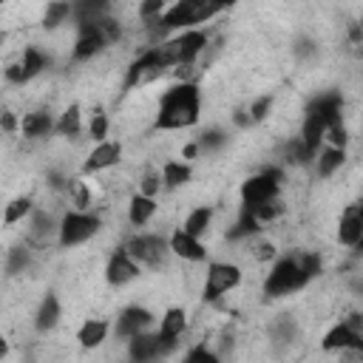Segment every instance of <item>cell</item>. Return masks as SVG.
<instances>
[{"mask_svg": "<svg viewBox=\"0 0 363 363\" xmlns=\"http://www.w3.org/2000/svg\"><path fill=\"white\" fill-rule=\"evenodd\" d=\"M323 269V261L312 250H289L284 255H275L269 269L264 272L261 281V295L264 298H286L301 289H306Z\"/></svg>", "mask_w": 363, "mask_h": 363, "instance_id": "1", "label": "cell"}, {"mask_svg": "<svg viewBox=\"0 0 363 363\" xmlns=\"http://www.w3.org/2000/svg\"><path fill=\"white\" fill-rule=\"evenodd\" d=\"M199 122H201V88L196 79H176L159 94L153 111V130L176 133V130H190Z\"/></svg>", "mask_w": 363, "mask_h": 363, "instance_id": "2", "label": "cell"}, {"mask_svg": "<svg viewBox=\"0 0 363 363\" xmlns=\"http://www.w3.org/2000/svg\"><path fill=\"white\" fill-rule=\"evenodd\" d=\"M337 122H343V94L340 91H320V94L309 96V102L303 105V119H301L298 136L306 145L312 162L326 142V130Z\"/></svg>", "mask_w": 363, "mask_h": 363, "instance_id": "3", "label": "cell"}, {"mask_svg": "<svg viewBox=\"0 0 363 363\" xmlns=\"http://www.w3.org/2000/svg\"><path fill=\"white\" fill-rule=\"evenodd\" d=\"M235 0H173L164 14L150 23L147 28L162 40L167 34L184 31V28H201L204 23L216 20L218 14H224Z\"/></svg>", "mask_w": 363, "mask_h": 363, "instance_id": "4", "label": "cell"}, {"mask_svg": "<svg viewBox=\"0 0 363 363\" xmlns=\"http://www.w3.org/2000/svg\"><path fill=\"white\" fill-rule=\"evenodd\" d=\"M153 43H156L167 71H176V68H190L199 62V57L210 45V34L204 28H184V31L167 34V37L153 40Z\"/></svg>", "mask_w": 363, "mask_h": 363, "instance_id": "5", "label": "cell"}, {"mask_svg": "<svg viewBox=\"0 0 363 363\" xmlns=\"http://www.w3.org/2000/svg\"><path fill=\"white\" fill-rule=\"evenodd\" d=\"M77 28V40L71 45V60L74 62H88L94 57H99L108 45L122 40V23L111 14L99 23H79Z\"/></svg>", "mask_w": 363, "mask_h": 363, "instance_id": "6", "label": "cell"}, {"mask_svg": "<svg viewBox=\"0 0 363 363\" xmlns=\"http://www.w3.org/2000/svg\"><path fill=\"white\" fill-rule=\"evenodd\" d=\"M284 190V164L264 167L241 182L238 187V210H258L269 201H278Z\"/></svg>", "mask_w": 363, "mask_h": 363, "instance_id": "7", "label": "cell"}, {"mask_svg": "<svg viewBox=\"0 0 363 363\" xmlns=\"http://www.w3.org/2000/svg\"><path fill=\"white\" fill-rule=\"evenodd\" d=\"M102 230V216L96 210H65L60 216V230H57V247L60 250H74L85 241H91L94 235H99Z\"/></svg>", "mask_w": 363, "mask_h": 363, "instance_id": "8", "label": "cell"}, {"mask_svg": "<svg viewBox=\"0 0 363 363\" xmlns=\"http://www.w3.org/2000/svg\"><path fill=\"white\" fill-rule=\"evenodd\" d=\"M244 281V272L235 261H207L204 267V284H201V301L218 303L230 292H235Z\"/></svg>", "mask_w": 363, "mask_h": 363, "instance_id": "9", "label": "cell"}, {"mask_svg": "<svg viewBox=\"0 0 363 363\" xmlns=\"http://www.w3.org/2000/svg\"><path fill=\"white\" fill-rule=\"evenodd\" d=\"M125 250L147 269H156L162 267L173 252H170V238L164 233H133L128 235L125 241Z\"/></svg>", "mask_w": 363, "mask_h": 363, "instance_id": "10", "label": "cell"}, {"mask_svg": "<svg viewBox=\"0 0 363 363\" xmlns=\"http://www.w3.org/2000/svg\"><path fill=\"white\" fill-rule=\"evenodd\" d=\"M48 68H51V54H48V51H43L40 45H26V48L20 51V57H17L14 62H9V65H6L3 77H6V82H9V85L23 88V85L34 82L40 74H45Z\"/></svg>", "mask_w": 363, "mask_h": 363, "instance_id": "11", "label": "cell"}, {"mask_svg": "<svg viewBox=\"0 0 363 363\" xmlns=\"http://www.w3.org/2000/svg\"><path fill=\"white\" fill-rule=\"evenodd\" d=\"M142 264L125 250V244H119V247H113V252L108 255V261H105V281H108V286H113V289H119V286H128V284H133L139 275H142Z\"/></svg>", "mask_w": 363, "mask_h": 363, "instance_id": "12", "label": "cell"}, {"mask_svg": "<svg viewBox=\"0 0 363 363\" xmlns=\"http://www.w3.org/2000/svg\"><path fill=\"white\" fill-rule=\"evenodd\" d=\"M122 142L119 139H102V142H94V147L88 150V156L82 159L79 164V176H96V173H105L111 167H116L122 162Z\"/></svg>", "mask_w": 363, "mask_h": 363, "instance_id": "13", "label": "cell"}, {"mask_svg": "<svg viewBox=\"0 0 363 363\" xmlns=\"http://www.w3.org/2000/svg\"><path fill=\"white\" fill-rule=\"evenodd\" d=\"M153 323H156V315H153L147 306L130 303V306L119 309V315L113 318V337L128 340V337H133V335H139V332L153 329Z\"/></svg>", "mask_w": 363, "mask_h": 363, "instance_id": "14", "label": "cell"}, {"mask_svg": "<svg viewBox=\"0 0 363 363\" xmlns=\"http://www.w3.org/2000/svg\"><path fill=\"white\" fill-rule=\"evenodd\" d=\"M128 343V357L136 360V363H147V360H156V357H167L173 354V346L156 332V329H147V332H139L133 337L125 340Z\"/></svg>", "mask_w": 363, "mask_h": 363, "instance_id": "15", "label": "cell"}, {"mask_svg": "<svg viewBox=\"0 0 363 363\" xmlns=\"http://www.w3.org/2000/svg\"><path fill=\"white\" fill-rule=\"evenodd\" d=\"M323 352H340V354H363V332L354 329L349 320H337L332 329L323 332L320 337Z\"/></svg>", "mask_w": 363, "mask_h": 363, "instance_id": "16", "label": "cell"}, {"mask_svg": "<svg viewBox=\"0 0 363 363\" xmlns=\"http://www.w3.org/2000/svg\"><path fill=\"white\" fill-rule=\"evenodd\" d=\"M167 238H170V252L179 261H187V264H207L210 261V250H207L204 238L187 233L184 227H176Z\"/></svg>", "mask_w": 363, "mask_h": 363, "instance_id": "17", "label": "cell"}, {"mask_svg": "<svg viewBox=\"0 0 363 363\" xmlns=\"http://www.w3.org/2000/svg\"><path fill=\"white\" fill-rule=\"evenodd\" d=\"M20 133H23V139H28V142L48 139L51 133H57V116H54L48 108L28 111V113L20 116Z\"/></svg>", "mask_w": 363, "mask_h": 363, "instance_id": "18", "label": "cell"}, {"mask_svg": "<svg viewBox=\"0 0 363 363\" xmlns=\"http://www.w3.org/2000/svg\"><path fill=\"white\" fill-rule=\"evenodd\" d=\"M187 326H190V320H187V309H184V306H167V309L162 312V318H159L156 332L176 349L179 340L187 335Z\"/></svg>", "mask_w": 363, "mask_h": 363, "instance_id": "19", "label": "cell"}, {"mask_svg": "<svg viewBox=\"0 0 363 363\" xmlns=\"http://www.w3.org/2000/svg\"><path fill=\"white\" fill-rule=\"evenodd\" d=\"M335 238L340 247L354 250L360 241V216H357V204H346L343 213L337 216V227H335Z\"/></svg>", "mask_w": 363, "mask_h": 363, "instance_id": "20", "label": "cell"}, {"mask_svg": "<svg viewBox=\"0 0 363 363\" xmlns=\"http://www.w3.org/2000/svg\"><path fill=\"white\" fill-rule=\"evenodd\" d=\"M156 213H159V199L156 196H147V193L136 190L128 199V224L130 227H147Z\"/></svg>", "mask_w": 363, "mask_h": 363, "instance_id": "21", "label": "cell"}, {"mask_svg": "<svg viewBox=\"0 0 363 363\" xmlns=\"http://www.w3.org/2000/svg\"><path fill=\"white\" fill-rule=\"evenodd\" d=\"M60 318H62L60 295H57V292H45V295L40 298L37 309H34V329H37L40 335H45V332H51V329L60 323Z\"/></svg>", "mask_w": 363, "mask_h": 363, "instance_id": "22", "label": "cell"}, {"mask_svg": "<svg viewBox=\"0 0 363 363\" xmlns=\"http://www.w3.org/2000/svg\"><path fill=\"white\" fill-rule=\"evenodd\" d=\"M113 332V320H105V318H85L77 329V343L82 349H96L108 340V335Z\"/></svg>", "mask_w": 363, "mask_h": 363, "instance_id": "23", "label": "cell"}, {"mask_svg": "<svg viewBox=\"0 0 363 363\" xmlns=\"http://www.w3.org/2000/svg\"><path fill=\"white\" fill-rule=\"evenodd\" d=\"M343 164H346V147H340V145H329V142L318 150V156H315V162H312L318 179H332Z\"/></svg>", "mask_w": 363, "mask_h": 363, "instance_id": "24", "label": "cell"}, {"mask_svg": "<svg viewBox=\"0 0 363 363\" xmlns=\"http://www.w3.org/2000/svg\"><path fill=\"white\" fill-rule=\"evenodd\" d=\"M71 6H74V17H71L74 26L99 23L113 14V0H71Z\"/></svg>", "mask_w": 363, "mask_h": 363, "instance_id": "25", "label": "cell"}, {"mask_svg": "<svg viewBox=\"0 0 363 363\" xmlns=\"http://www.w3.org/2000/svg\"><path fill=\"white\" fill-rule=\"evenodd\" d=\"M85 133V113L79 102H71L62 108V113H57V136L62 139H79Z\"/></svg>", "mask_w": 363, "mask_h": 363, "instance_id": "26", "label": "cell"}, {"mask_svg": "<svg viewBox=\"0 0 363 363\" xmlns=\"http://www.w3.org/2000/svg\"><path fill=\"white\" fill-rule=\"evenodd\" d=\"M162 179H164V190L184 187L193 179V167L187 159H167L162 162Z\"/></svg>", "mask_w": 363, "mask_h": 363, "instance_id": "27", "label": "cell"}, {"mask_svg": "<svg viewBox=\"0 0 363 363\" xmlns=\"http://www.w3.org/2000/svg\"><path fill=\"white\" fill-rule=\"evenodd\" d=\"M213 218H216V210H213L210 204H199V207H193V210L184 216V221H182L179 227H184L187 233L204 238V235L210 233V227H213Z\"/></svg>", "mask_w": 363, "mask_h": 363, "instance_id": "28", "label": "cell"}, {"mask_svg": "<svg viewBox=\"0 0 363 363\" xmlns=\"http://www.w3.org/2000/svg\"><path fill=\"white\" fill-rule=\"evenodd\" d=\"M71 17H74L71 0H51V3H45V11H43V28L45 31H54L62 23H68Z\"/></svg>", "mask_w": 363, "mask_h": 363, "instance_id": "29", "label": "cell"}, {"mask_svg": "<svg viewBox=\"0 0 363 363\" xmlns=\"http://www.w3.org/2000/svg\"><path fill=\"white\" fill-rule=\"evenodd\" d=\"M34 213V199L31 196H17V199H11L9 204H6V210H3V224L6 227H14V224H20L23 218H28Z\"/></svg>", "mask_w": 363, "mask_h": 363, "instance_id": "30", "label": "cell"}, {"mask_svg": "<svg viewBox=\"0 0 363 363\" xmlns=\"http://www.w3.org/2000/svg\"><path fill=\"white\" fill-rule=\"evenodd\" d=\"M28 267H31V250H28L26 244H17V247H11V250L6 252V275H9V278L26 272Z\"/></svg>", "mask_w": 363, "mask_h": 363, "instance_id": "31", "label": "cell"}, {"mask_svg": "<svg viewBox=\"0 0 363 363\" xmlns=\"http://www.w3.org/2000/svg\"><path fill=\"white\" fill-rule=\"evenodd\" d=\"M85 133H88L94 142L108 139V136H111V116H108L105 111H94V113L88 116V122H85Z\"/></svg>", "mask_w": 363, "mask_h": 363, "instance_id": "32", "label": "cell"}, {"mask_svg": "<svg viewBox=\"0 0 363 363\" xmlns=\"http://www.w3.org/2000/svg\"><path fill=\"white\" fill-rule=\"evenodd\" d=\"M196 142H199L201 153H216L218 147L227 145V130H224V128H204V130L196 136Z\"/></svg>", "mask_w": 363, "mask_h": 363, "instance_id": "33", "label": "cell"}, {"mask_svg": "<svg viewBox=\"0 0 363 363\" xmlns=\"http://www.w3.org/2000/svg\"><path fill=\"white\" fill-rule=\"evenodd\" d=\"M167 6H170L167 0H139V6H136V17H139L145 26H150V23H156V20L164 14Z\"/></svg>", "mask_w": 363, "mask_h": 363, "instance_id": "34", "label": "cell"}, {"mask_svg": "<svg viewBox=\"0 0 363 363\" xmlns=\"http://www.w3.org/2000/svg\"><path fill=\"white\" fill-rule=\"evenodd\" d=\"M272 102H275V96H272V94H261V96L250 99L247 111H250V119H252V125H258V122H264V119L269 116V111H272Z\"/></svg>", "mask_w": 363, "mask_h": 363, "instance_id": "35", "label": "cell"}, {"mask_svg": "<svg viewBox=\"0 0 363 363\" xmlns=\"http://www.w3.org/2000/svg\"><path fill=\"white\" fill-rule=\"evenodd\" d=\"M159 190H164V179H162V167L159 170H147L139 182V193H147V196H159Z\"/></svg>", "mask_w": 363, "mask_h": 363, "instance_id": "36", "label": "cell"}, {"mask_svg": "<svg viewBox=\"0 0 363 363\" xmlns=\"http://www.w3.org/2000/svg\"><path fill=\"white\" fill-rule=\"evenodd\" d=\"M184 360H187V363H216L218 354H216L213 349H207L204 343H199V346H193V349L184 354Z\"/></svg>", "mask_w": 363, "mask_h": 363, "instance_id": "37", "label": "cell"}, {"mask_svg": "<svg viewBox=\"0 0 363 363\" xmlns=\"http://www.w3.org/2000/svg\"><path fill=\"white\" fill-rule=\"evenodd\" d=\"M0 125H3V133H6V136L20 133V116H17V113H11V111H3Z\"/></svg>", "mask_w": 363, "mask_h": 363, "instance_id": "38", "label": "cell"}, {"mask_svg": "<svg viewBox=\"0 0 363 363\" xmlns=\"http://www.w3.org/2000/svg\"><path fill=\"white\" fill-rule=\"evenodd\" d=\"M357 204V216H360V241H357V247L352 250L354 255H363V199L360 201H354Z\"/></svg>", "mask_w": 363, "mask_h": 363, "instance_id": "39", "label": "cell"}, {"mask_svg": "<svg viewBox=\"0 0 363 363\" xmlns=\"http://www.w3.org/2000/svg\"><path fill=\"white\" fill-rule=\"evenodd\" d=\"M0 3H9V0H0Z\"/></svg>", "mask_w": 363, "mask_h": 363, "instance_id": "40", "label": "cell"}]
</instances>
